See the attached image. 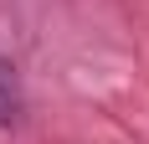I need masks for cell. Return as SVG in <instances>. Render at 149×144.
I'll return each instance as SVG.
<instances>
[{"instance_id": "6da1fadb", "label": "cell", "mask_w": 149, "mask_h": 144, "mask_svg": "<svg viewBox=\"0 0 149 144\" xmlns=\"http://www.w3.org/2000/svg\"><path fill=\"white\" fill-rule=\"evenodd\" d=\"M15 118H21V72H15V62L0 57V129Z\"/></svg>"}]
</instances>
